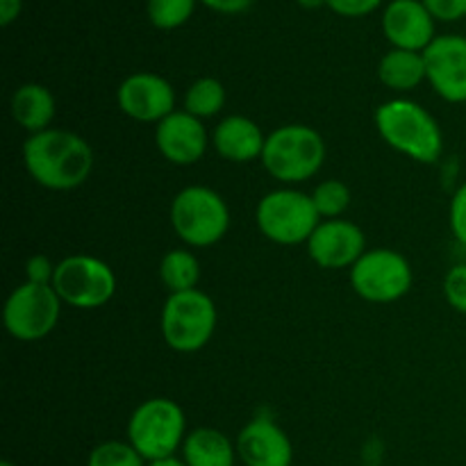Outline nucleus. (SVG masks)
Segmentation results:
<instances>
[{"label":"nucleus","mask_w":466,"mask_h":466,"mask_svg":"<svg viewBox=\"0 0 466 466\" xmlns=\"http://www.w3.org/2000/svg\"><path fill=\"white\" fill-rule=\"evenodd\" d=\"M159 280L167 287L168 294L198 289L200 262L194 253L185 248H173L159 262Z\"/></svg>","instance_id":"412c9836"},{"label":"nucleus","mask_w":466,"mask_h":466,"mask_svg":"<svg viewBox=\"0 0 466 466\" xmlns=\"http://www.w3.org/2000/svg\"><path fill=\"white\" fill-rule=\"evenodd\" d=\"M376 127L387 146L421 164H435L444 150V135L437 118L423 105L394 98L376 109Z\"/></svg>","instance_id":"f03ea898"},{"label":"nucleus","mask_w":466,"mask_h":466,"mask_svg":"<svg viewBox=\"0 0 466 466\" xmlns=\"http://www.w3.org/2000/svg\"><path fill=\"white\" fill-rule=\"evenodd\" d=\"M217 321V305L205 291L168 294L162 308V337L176 353H196L209 344Z\"/></svg>","instance_id":"423d86ee"},{"label":"nucleus","mask_w":466,"mask_h":466,"mask_svg":"<svg viewBox=\"0 0 466 466\" xmlns=\"http://www.w3.org/2000/svg\"><path fill=\"white\" fill-rule=\"evenodd\" d=\"M155 146L176 167H191L208 153V130L189 112H173L155 127Z\"/></svg>","instance_id":"4468645a"},{"label":"nucleus","mask_w":466,"mask_h":466,"mask_svg":"<svg viewBox=\"0 0 466 466\" xmlns=\"http://www.w3.org/2000/svg\"><path fill=\"white\" fill-rule=\"evenodd\" d=\"M55 112H57V105H55V96L48 86L27 82V85L18 86L14 91L12 116L30 135L50 130V123L55 121Z\"/></svg>","instance_id":"a211bd4d"},{"label":"nucleus","mask_w":466,"mask_h":466,"mask_svg":"<svg viewBox=\"0 0 466 466\" xmlns=\"http://www.w3.org/2000/svg\"><path fill=\"white\" fill-rule=\"evenodd\" d=\"M382 5V0H328V7L346 18H360L373 14Z\"/></svg>","instance_id":"c756f323"},{"label":"nucleus","mask_w":466,"mask_h":466,"mask_svg":"<svg viewBox=\"0 0 466 466\" xmlns=\"http://www.w3.org/2000/svg\"><path fill=\"white\" fill-rule=\"evenodd\" d=\"M23 9V0H0V25H12Z\"/></svg>","instance_id":"2f4dec72"},{"label":"nucleus","mask_w":466,"mask_h":466,"mask_svg":"<svg viewBox=\"0 0 466 466\" xmlns=\"http://www.w3.org/2000/svg\"><path fill=\"white\" fill-rule=\"evenodd\" d=\"M382 32L394 48L423 53L435 41V16L423 0H391L382 12Z\"/></svg>","instance_id":"dca6fc26"},{"label":"nucleus","mask_w":466,"mask_h":466,"mask_svg":"<svg viewBox=\"0 0 466 466\" xmlns=\"http://www.w3.org/2000/svg\"><path fill=\"white\" fill-rule=\"evenodd\" d=\"M171 226L187 246L208 248L226 237L230 228V209L218 191L191 185L177 191L173 198Z\"/></svg>","instance_id":"39448f33"},{"label":"nucleus","mask_w":466,"mask_h":466,"mask_svg":"<svg viewBox=\"0 0 466 466\" xmlns=\"http://www.w3.org/2000/svg\"><path fill=\"white\" fill-rule=\"evenodd\" d=\"M312 203L314 208H317L321 221H328V218H341V214H344L350 205V189L346 187V182L330 177V180L319 182L317 189L312 191Z\"/></svg>","instance_id":"5701e85b"},{"label":"nucleus","mask_w":466,"mask_h":466,"mask_svg":"<svg viewBox=\"0 0 466 466\" xmlns=\"http://www.w3.org/2000/svg\"><path fill=\"white\" fill-rule=\"evenodd\" d=\"M0 466H14L12 462H0Z\"/></svg>","instance_id":"f704fd0d"},{"label":"nucleus","mask_w":466,"mask_h":466,"mask_svg":"<svg viewBox=\"0 0 466 466\" xmlns=\"http://www.w3.org/2000/svg\"><path fill=\"white\" fill-rule=\"evenodd\" d=\"M86 466H148L130 441H103L89 453Z\"/></svg>","instance_id":"393cba45"},{"label":"nucleus","mask_w":466,"mask_h":466,"mask_svg":"<svg viewBox=\"0 0 466 466\" xmlns=\"http://www.w3.org/2000/svg\"><path fill=\"white\" fill-rule=\"evenodd\" d=\"M364 253H367L364 230L358 223L346 218L321 221L308 241L309 259L328 271L353 267Z\"/></svg>","instance_id":"ddd939ff"},{"label":"nucleus","mask_w":466,"mask_h":466,"mask_svg":"<svg viewBox=\"0 0 466 466\" xmlns=\"http://www.w3.org/2000/svg\"><path fill=\"white\" fill-rule=\"evenodd\" d=\"M23 162L36 185L50 191H71L89 180L94 150L76 132L50 127L27 137Z\"/></svg>","instance_id":"f257e3e1"},{"label":"nucleus","mask_w":466,"mask_h":466,"mask_svg":"<svg viewBox=\"0 0 466 466\" xmlns=\"http://www.w3.org/2000/svg\"><path fill=\"white\" fill-rule=\"evenodd\" d=\"M200 3L218 14H241L246 12V9H250V5H253L255 0H200Z\"/></svg>","instance_id":"7c9ffc66"},{"label":"nucleus","mask_w":466,"mask_h":466,"mask_svg":"<svg viewBox=\"0 0 466 466\" xmlns=\"http://www.w3.org/2000/svg\"><path fill=\"white\" fill-rule=\"evenodd\" d=\"M426 80L446 103H466V36L437 35L423 50Z\"/></svg>","instance_id":"f8f14e48"},{"label":"nucleus","mask_w":466,"mask_h":466,"mask_svg":"<svg viewBox=\"0 0 466 466\" xmlns=\"http://www.w3.org/2000/svg\"><path fill=\"white\" fill-rule=\"evenodd\" d=\"M226 105V86L217 77H198L185 94V112L196 118L217 116Z\"/></svg>","instance_id":"4be33fe9"},{"label":"nucleus","mask_w":466,"mask_h":466,"mask_svg":"<svg viewBox=\"0 0 466 466\" xmlns=\"http://www.w3.org/2000/svg\"><path fill=\"white\" fill-rule=\"evenodd\" d=\"M62 314V299L53 285L23 282L9 294L3 321L9 335L18 341H39L55 330Z\"/></svg>","instance_id":"1a4fd4ad"},{"label":"nucleus","mask_w":466,"mask_h":466,"mask_svg":"<svg viewBox=\"0 0 466 466\" xmlns=\"http://www.w3.org/2000/svg\"><path fill=\"white\" fill-rule=\"evenodd\" d=\"M53 289L62 303L77 309H96L109 303L116 291V276L107 262L91 255H71L57 264Z\"/></svg>","instance_id":"6e6552de"},{"label":"nucleus","mask_w":466,"mask_h":466,"mask_svg":"<svg viewBox=\"0 0 466 466\" xmlns=\"http://www.w3.org/2000/svg\"><path fill=\"white\" fill-rule=\"evenodd\" d=\"M378 77L391 91H412L426 80V59L417 50L391 48L378 64Z\"/></svg>","instance_id":"aec40b11"},{"label":"nucleus","mask_w":466,"mask_h":466,"mask_svg":"<svg viewBox=\"0 0 466 466\" xmlns=\"http://www.w3.org/2000/svg\"><path fill=\"white\" fill-rule=\"evenodd\" d=\"M237 455L244 466H291L294 446L268 417H255L237 435Z\"/></svg>","instance_id":"2eb2a0df"},{"label":"nucleus","mask_w":466,"mask_h":466,"mask_svg":"<svg viewBox=\"0 0 466 466\" xmlns=\"http://www.w3.org/2000/svg\"><path fill=\"white\" fill-rule=\"evenodd\" d=\"M237 458V444L217 428H196L182 444L187 466H235Z\"/></svg>","instance_id":"6ab92c4d"},{"label":"nucleus","mask_w":466,"mask_h":466,"mask_svg":"<svg viewBox=\"0 0 466 466\" xmlns=\"http://www.w3.org/2000/svg\"><path fill=\"white\" fill-rule=\"evenodd\" d=\"M187 440L185 410L171 399L155 396L144 400L127 421V441L146 462L176 458Z\"/></svg>","instance_id":"20e7f679"},{"label":"nucleus","mask_w":466,"mask_h":466,"mask_svg":"<svg viewBox=\"0 0 466 466\" xmlns=\"http://www.w3.org/2000/svg\"><path fill=\"white\" fill-rule=\"evenodd\" d=\"M55 271L57 264L50 262L48 255H32L25 264V282H35V285H53Z\"/></svg>","instance_id":"cd10ccee"},{"label":"nucleus","mask_w":466,"mask_h":466,"mask_svg":"<svg viewBox=\"0 0 466 466\" xmlns=\"http://www.w3.org/2000/svg\"><path fill=\"white\" fill-rule=\"evenodd\" d=\"M264 144H267V137L262 135L258 123L241 114L226 116L214 127L212 146L228 162L246 164L258 157L262 159Z\"/></svg>","instance_id":"f3484780"},{"label":"nucleus","mask_w":466,"mask_h":466,"mask_svg":"<svg viewBox=\"0 0 466 466\" xmlns=\"http://www.w3.org/2000/svg\"><path fill=\"white\" fill-rule=\"evenodd\" d=\"M326 162V141L314 127L303 123L280 126L267 137L262 164L268 176L285 185H299L321 171Z\"/></svg>","instance_id":"7ed1b4c3"},{"label":"nucleus","mask_w":466,"mask_h":466,"mask_svg":"<svg viewBox=\"0 0 466 466\" xmlns=\"http://www.w3.org/2000/svg\"><path fill=\"white\" fill-rule=\"evenodd\" d=\"M350 287L369 303H394L412 287V267L399 250H367L350 267Z\"/></svg>","instance_id":"9d476101"},{"label":"nucleus","mask_w":466,"mask_h":466,"mask_svg":"<svg viewBox=\"0 0 466 466\" xmlns=\"http://www.w3.org/2000/svg\"><path fill=\"white\" fill-rule=\"evenodd\" d=\"M435 21L453 23L466 16V0H423Z\"/></svg>","instance_id":"c85d7f7f"},{"label":"nucleus","mask_w":466,"mask_h":466,"mask_svg":"<svg viewBox=\"0 0 466 466\" xmlns=\"http://www.w3.org/2000/svg\"><path fill=\"white\" fill-rule=\"evenodd\" d=\"M444 296L455 312L466 314V264H458L446 273Z\"/></svg>","instance_id":"a878e982"},{"label":"nucleus","mask_w":466,"mask_h":466,"mask_svg":"<svg viewBox=\"0 0 466 466\" xmlns=\"http://www.w3.org/2000/svg\"><path fill=\"white\" fill-rule=\"evenodd\" d=\"M449 223L455 239L466 246V182L458 187V191H455L453 198H451Z\"/></svg>","instance_id":"bb28decb"},{"label":"nucleus","mask_w":466,"mask_h":466,"mask_svg":"<svg viewBox=\"0 0 466 466\" xmlns=\"http://www.w3.org/2000/svg\"><path fill=\"white\" fill-rule=\"evenodd\" d=\"M296 3L305 9H319V7H326L328 0H296Z\"/></svg>","instance_id":"473e14b6"},{"label":"nucleus","mask_w":466,"mask_h":466,"mask_svg":"<svg viewBox=\"0 0 466 466\" xmlns=\"http://www.w3.org/2000/svg\"><path fill=\"white\" fill-rule=\"evenodd\" d=\"M198 0H148L146 14L157 30H176L194 14Z\"/></svg>","instance_id":"b1692460"},{"label":"nucleus","mask_w":466,"mask_h":466,"mask_svg":"<svg viewBox=\"0 0 466 466\" xmlns=\"http://www.w3.org/2000/svg\"><path fill=\"white\" fill-rule=\"evenodd\" d=\"M116 103L126 116L139 123H155L176 112V89L164 76L137 71L118 85Z\"/></svg>","instance_id":"9b49d317"},{"label":"nucleus","mask_w":466,"mask_h":466,"mask_svg":"<svg viewBox=\"0 0 466 466\" xmlns=\"http://www.w3.org/2000/svg\"><path fill=\"white\" fill-rule=\"evenodd\" d=\"M255 221L259 232L273 244L299 246L308 244L321 223V217L314 208L312 194H303L299 189H276L268 191L258 203Z\"/></svg>","instance_id":"0eeeda50"},{"label":"nucleus","mask_w":466,"mask_h":466,"mask_svg":"<svg viewBox=\"0 0 466 466\" xmlns=\"http://www.w3.org/2000/svg\"><path fill=\"white\" fill-rule=\"evenodd\" d=\"M148 466H187L182 462V458H167V460H157V462H148Z\"/></svg>","instance_id":"72a5a7b5"}]
</instances>
